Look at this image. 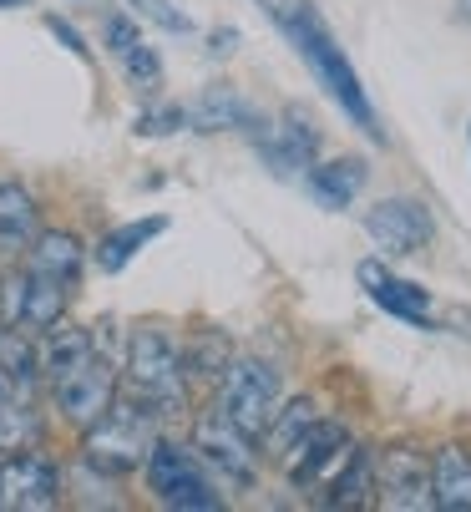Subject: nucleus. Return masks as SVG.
I'll return each instance as SVG.
<instances>
[{
    "label": "nucleus",
    "mask_w": 471,
    "mask_h": 512,
    "mask_svg": "<svg viewBox=\"0 0 471 512\" xmlns=\"http://www.w3.org/2000/svg\"><path fill=\"white\" fill-rule=\"evenodd\" d=\"M41 442V416L26 396H0V457H11V452H26Z\"/></svg>",
    "instance_id": "4be33fe9"
},
{
    "label": "nucleus",
    "mask_w": 471,
    "mask_h": 512,
    "mask_svg": "<svg viewBox=\"0 0 471 512\" xmlns=\"http://www.w3.org/2000/svg\"><path fill=\"white\" fill-rule=\"evenodd\" d=\"M360 289L390 315V320H406V325H431V289H421L416 279H401L390 274L380 259H360L355 269Z\"/></svg>",
    "instance_id": "f8f14e48"
},
{
    "label": "nucleus",
    "mask_w": 471,
    "mask_h": 512,
    "mask_svg": "<svg viewBox=\"0 0 471 512\" xmlns=\"http://www.w3.org/2000/svg\"><path fill=\"white\" fill-rule=\"evenodd\" d=\"M259 11L284 31V41L294 46V56L314 71V82L335 97V107H340L370 142H385V127H380V117H375V107H370V97H365V87H360V71L350 66L345 46H340L335 31L325 26L320 6H314V0H259Z\"/></svg>",
    "instance_id": "f257e3e1"
},
{
    "label": "nucleus",
    "mask_w": 471,
    "mask_h": 512,
    "mask_svg": "<svg viewBox=\"0 0 471 512\" xmlns=\"http://www.w3.org/2000/svg\"><path fill=\"white\" fill-rule=\"evenodd\" d=\"M320 502L345 512V507H365L375 502V452L365 447H350V457L335 467V477L320 487Z\"/></svg>",
    "instance_id": "dca6fc26"
},
{
    "label": "nucleus",
    "mask_w": 471,
    "mask_h": 512,
    "mask_svg": "<svg viewBox=\"0 0 471 512\" xmlns=\"http://www.w3.org/2000/svg\"><path fill=\"white\" fill-rule=\"evenodd\" d=\"M370 183V163L365 158H335V163H314L309 173H304V188H309V198L320 203V208H330V213H340V208H350L355 198H360V188Z\"/></svg>",
    "instance_id": "4468645a"
},
{
    "label": "nucleus",
    "mask_w": 471,
    "mask_h": 512,
    "mask_svg": "<svg viewBox=\"0 0 471 512\" xmlns=\"http://www.w3.org/2000/svg\"><path fill=\"white\" fill-rule=\"evenodd\" d=\"M102 41H107L112 56H122V51L137 46L142 36H137V21H132V16H107V21H102Z\"/></svg>",
    "instance_id": "bb28decb"
},
{
    "label": "nucleus",
    "mask_w": 471,
    "mask_h": 512,
    "mask_svg": "<svg viewBox=\"0 0 471 512\" xmlns=\"http://www.w3.org/2000/svg\"><path fill=\"white\" fill-rule=\"evenodd\" d=\"M188 127L193 132H264V117L254 112V102H244L233 87H208L193 107H188Z\"/></svg>",
    "instance_id": "ddd939ff"
},
{
    "label": "nucleus",
    "mask_w": 471,
    "mask_h": 512,
    "mask_svg": "<svg viewBox=\"0 0 471 512\" xmlns=\"http://www.w3.org/2000/svg\"><path fill=\"white\" fill-rule=\"evenodd\" d=\"M466 142H471V127H466Z\"/></svg>",
    "instance_id": "473e14b6"
},
{
    "label": "nucleus",
    "mask_w": 471,
    "mask_h": 512,
    "mask_svg": "<svg viewBox=\"0 0 471 512\" xmlns=\"http://www.w3.org/2000/svg\"><path fill=\"white\" fill-rule=\"evenodd\" d=\"M157 234H168V213H147V218H132V224H117L112 234L97 239V269L102 274H122Z\"/></svg>",
    "instance_id": "2eb2a0df"
},
{
    "label": "nucleus",
    "mask_w": 471,
    "mask_h": 512,
    "mask_svg": "<svg viewBox=\"0 0 471 512\" xmlns=\"http://www.w3.org/2000/svg\"><path fill=\"white\" fill-rule=\"evenodd\" d=\"M431 492L436 512H471V452L446 442L431 457Z\"/></svg>",
    "instance_id": "f3484780"
},
{
    "label": "nucleus",
    "mask_w": 471,
    "mask_h": 512,
    "mask_svg": "<svg viewBox=\"0 0 471 512\" xmlns=\"http://www.w3.org/2000/svg\"><path fill=\"white\" fill-rule=\"evenodd\" d=\"M82 264H87V249H82V239L66 234V229H46V234L31 239L26 269H36V274H46V279H61V284L76 289V279H82Z\"/></svg>",
    "instance_id": "a211bd4d"
},
{
    "label": "nucleus",
    "mask_w": 471,
    "mask_h": 512,
    "mask_svg": "<svg viewBox=\"0 0 471 512\" xmlns=\"http://www.w3.org/2000/svg\"><path fill=\"white\" fill-rule=\"evenodd\" d=\"M233 41H239V31H213V56L233 51Z\"/></svg>",
    "instance_id": "c85d7f7f"
},
{
    "label": "nucleus",
    "mask_w": 471,
    "mask_h": 512,
    "mask_svg": "<svg viewBox=\"0 0 471 512\" xmlns=\"http://www.w3.org/2000/svg\"><path fill=\"white\" fill-rule=\"evenodd\" d=\"M320 421V411H314V401L309 396H294V401H279V411H274V421H269V431L259 436V447H264V457L279 467L299 442H304V431Z\"/></svg>",
    "instance_id": "6ab92c4d"
},
{
    "label": "nucleus",
    "mask_w": 471,
    "mask_h": 512,
    "mask_svg": "<svg viewBox=\"0 0 471 512\" xmlns=\"http://www.w3.org/2000/svg\"><path fill=\"white\" fill-rule=\"evenodd\" d=\"M375 502L390 512H431V457L416 447H385L375 452Z\"/></svg>",
    "instance_id": "1a4fd4ad"
},
{
    "label": "nucleus",
    "mask_w": 471,
    "mask_h": 512,
    "mask_svg": "<svg viewBox=\"0 0 471 512\" xmlns=\"http://www.w3.org/2000/svg\"><path fill=\"white\" fill-rule=\"evenodd\" d=\"M97 350V330H76V325H56L46 330V350H41V381L56 386L61 376H71L76 365Z\"/></svg>",
    "instance_id": "aec40b11"
},
{
    "label": "nucleus",
    "mask_w": 471,
    "mask_h": 512,
    "mask_svg": "<svg viewBox=\"0 0 471 512\" xmlns=\"http://www.w3.org/2000/svg\"><path fill=\"white\" fill-rule=\"evenodd\" d=\"M157 421H163V411H152L137 396L112 401L82 431V462L102 477H127V472L147 467V452L157 447Z\"/></svg>",
    "instance_id": "f03ea898"
},
{
    "label": "nucleus",
    "mask_w": 471,
    "mask_h": 512,
    "mask_svg": "<svg viewBox=\"0 0 471 512\" xmlns=\"http://www.w3.org/2000/svg\"><path fill=\"white\" fill-rule=\"evenodd\" d=\"M279 371L269 360H259V355H239V360H228V371L218 376V411L239 426L244 436H259L269 431V421H274V411H279Z\"/></svg>",
    "instance_id": "39448f33"
},
{
    "label": "nucleus",
    "mask_w": 471,
    "mask_h": 512,
    "mask_svg": "<svg viewBox=\"0 0 471 512\" xmlns=\"http://www.w3.org/2000/svg\"><path fill=\"white\" fill-rule=\"evenodd\" d=\"M365 234H370V244L385 259H411V254H426L431 249L436 218H431V208L421 198H380L365 213Z\"/></svg>",
    "instance_id": "6e6552de"
},
{
    "label": "nucleus",
    "mask_w": 471,
    "mask_h": 512,
    "mask_svg": "<svg viewBox=\"0 0 471 512\" xmlns=\"http://www.w3.org/2000/svg\"><path fill=\"white\" fill-rule=\"evenodd\" d=\"M350 431H345V421H330V416H320L309 431H304V442L279 462L284 467V477L299 487V492H314V487H325L330 477H335V467L350 457Z\"/></svg>",
    "instance_id": "9d476101"
},
{
    "label": "nucleus",
    "mask_w": 471,
    "mask_h": 512,
    "mask_svg": "<svg viewBox=\"0 0 471 512\" xmlns=\"http://www.w3.org/2000/svg\"><path fill=\"white\" fill-rule=\"evenodd\" d=\"M193 452H198L203 467H208L218 482H228V487L249 492V487L259 482V457H264V452H254V436H244L218 406L193 421Z\"/></svg>",
    "instance_id": "0eeeda50"
},
{
    "label": "nucleus",
    "mask_w": 471,
    "mask_h": 512,
    "mask_svg": "<svg viewBox=\"0 0 471 512\" xmlns=\"http://www.w3.org/2000/svg\"><path fill=\"white\" fill-rule=\"evenodd\" d=\"M178 127H188V107H147V112H137V122H132V132L137 137H173Z\"/></svg>",
    "instance_id": "a878e982"
},
{
    "label": "nucleus",
    "mask_w": 471,
    "mask_h": 512,
    "mask_svg": "<svg viewBox=\"0 0 471 512\" xmlns=\"http://www.w3.org/2000/svg\"><path fill=\"white\" fill-rule=\"evenodd\" d=\"M127 391L137 401H147L152 411H183L188 396V355L178 350V340L163 325H142L127 340Z\"/></svg>",
    "instance_id": "7ed1b4c3"
},
{
    "label": "nucleus",
    "mask_w": 471,
    "mask_h": 512,
    "mask_svg": "<svg viewBox=\"0 0 471 512\" xmlns=\"http://www.w3.org/2000/svg\"><path fill=\"white\" fill-rule=\"evenodd\" d=\"M147 487L163 507H178V512H218L223 507V492L213 482V472L203 467V457L193 447H178V442H163L147 452Z\"/></svg>",
    "instance_id": "20e7f679"
},
{
    "label": "nucleus",
    "mask_w": 471,
    "mask_h": 512,
    "mask_svg": "<svg viewBox=\"0 0 471 512\" xmlns=\"http://www.w3.org/2000/svg\"><path fill=\"white\" fill-rule=\"evenodd\" d=\"M16 6H26V0H0V11H16Z\"/></svg>",
    "instance_id": "7c9ffc66"
},
{
    "label": "nucleus",
    "mask_w": 471,
    "mask_h": 512,
    "mask_svg": "<svg viewBox=\"0 0 471 512\" xmlns=\"http://www.w3.org/2000/svg\"><path fill=\"white\" fill-rule=\"evenodd\" d=\"M46 31H51V36H56V41H61V46L76 56V61H92V46L82 41V31H76L71 21H61V16H46Z\"/></svg>",
    "instance_id": "cd10ccee"
},
{
    "label": "nucleus",
    "mask_w": 471,
    "mask_h": 512,
    "mask_svg": "<svg viewBox=\"0 0 471 512\" xmlns=\"http://www.w3.org/2000/svg\"><path fill=\"white\" fill-rule=\"evenodd\" d=\"M0 396H11V381L6 376H0Z\"/></svg>",
    "instance_id": "2f4dec72"
},
{
    "label": "nucleus",
    "mask_w": 471,
    "mask_h": 512,
    "mask_svg": "<svg viewBox=\"0 0 471 512\" xmlns=\"http://www.w3.org/2000/svg\"><path fill=\"white\" fill-rule=\"evenodd\" d=\"M127 6H132V16H142L157 31H173V36H188L193 31V16L178 6V0H127Z\"/></svg>",
    "instance_id": "b1692460"
},
{
    "label": "nucleus",
    "mask_w": 471,
    "mask_h": 512,
    "mask_svg": "<svg viewBox=\"0 0 471 512\" xmlns=\"http://www.w3.org/2000/svg\"><path fill=\"white\" fill-rule=\"evenodd\" d=\"M117 61H122V71H127V82H132V87H142V92L163 87V61H157V51H152L147 41L127 46V51H122Z\"/></svg>",
    "instance_id": "393cba45"
},
{
    "label": "nucleus",
    "mask_w": 471,
    "mask_h": 512,
    "mask_svg": "<svg viewBox=\"0 0 471 512\" xmlns=\"http://www.w3.org/2000/svg\"><path fill=\"white\" fill-rule=\"evenodd\" d=\"M36 234V198L21 183H0V244H31Z\"/></svg>",
    "instance_id": "5701e85b"
},
{
    "label": "nucleus",
    "mask_w": 471,
    "mask_h": 512,
    "mask_svg": "<svg viewBox=\"0 0 471 512\" xmlns=\"http://www.w3.org/2000/svg\"><path fill=\"white\" fill-rule=\"evenodd\" d=\"M97 330V350L76 365L71 376H61L56 386H51V396H56V411L71 421V426H92L112 401H117V365H112V345H107V325H92Z\"/></svg>",
    "instance_id": "423d86ee"
},
{
    "label": "nucleus",
    "mask_w": 471,
    "mask_h": 512,
    "mask_svg": "<svg viewBox=\"0 0 471 512\" xmlns=\"http://www.w3.org/2000/svg\"><path fill=\"white\" fill-rule=\"evenodd\" d=\"M56 502H61V467L51 457L26 447V452H11L6 462H0V507L46 512Z\"/></svg>",
    "instance_id": "9b49d317"
},
{
    "label": "nucleus",
    "mask_w": 471,
    "mask_h": 512,
    "mask_svg": "<svg viewBox=\"0 0 471 512\" xmlns=\"http://www.w3.org/2000/svg\"><path fill=\"white\" fill-rule=\"evenodd\" d=\"M456 6H461V21H471V0H456Z\"/></svg>",
    "instance_id": "c756f323"
},
{
    "label": "nucleus",
    "mask_w": 471,
    "mask_h": 512,
    "mask_svg": "<svg viewBox=\"0 0 471 512\" xmlns=\"http://www.w3.org/2000/svg\"><path fill=\"white\" fill-rule=\"evenodd\" d=\"M0 376L11 381L16 396H31V386L41 381V355L21 325H0Z\"/></svg>",
    "instance_id": "412c9836"
}]
</instances>
